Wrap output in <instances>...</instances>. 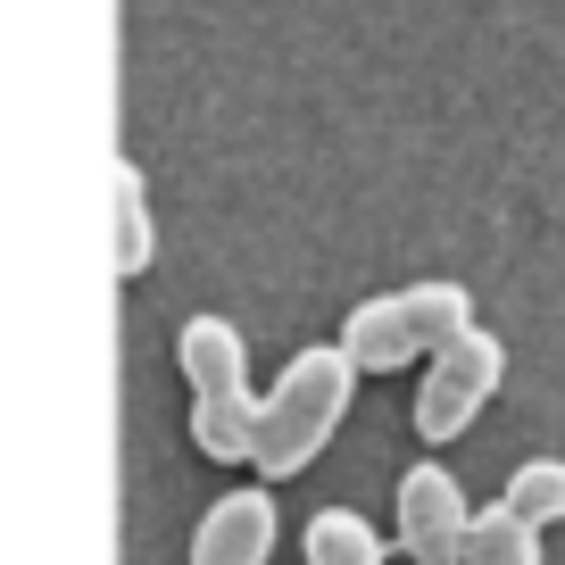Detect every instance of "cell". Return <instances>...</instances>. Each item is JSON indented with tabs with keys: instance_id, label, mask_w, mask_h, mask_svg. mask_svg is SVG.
<instances>
[{
	"instance_id": "cell-1",
	"label": "cell",
	"mask_w": 565,
	"mask_h": 565,
	"mask_svg": "<svg viewBox=\"0 0 565 565\" xmlns=\"http://www.w3.org/2000/svg\"><path fill=\"white\" fill-rule=\"evenodd\" d=\"M358 358L341 350V341H308L291 366L275 374V391H266V424H258V475L282 482V475H308V466L324 458V441L341 433V416H350L358 399Z\"/></svg>"
},
{
	"instance_id": "cell-2",
	"label": "cell",
	"mask_w": 565,
	"mask_h": 565,
	"mask_svg": "<svg viewBox=\"0 0 565 565\" xmlns=\"http://www.w3.org/2000/svg\"><path fill=\"white\" fill-rule=\"evenodd\" d=\"M499 383H508V341L482 333V324L466 341H449V350H433L424 391H416V441H433V449L458 441L466 424L499 399Z\"/></svg>"
},
{
	"instance_id": "cell-3",
	"label": "cell",
	"mask_w": 565,
	"mask_h": 565,
	"mask_svg": "<svg viewBox=\"0 0 565 565\" xmlns=\"http://www.w3.org/2000/svg\"><path fill=\"white\" fill-rule=\"evenodd\" d=\"M466 524H475L466 482L449 475L441 458H416L399 475V557L407 565H458L466 557Z\"/></svg>"
},
{
	"instance_id": "cell-4",
	"label": "cell",
	"mask_w": 565,
	"mask_h": 565,
	"mask_svg": "<svg viewBox=\"0 0 565 565\" xmlns=\"http://www.w3.org/2000/svg\"><path fill=\"white\" fill-rule=\"evenodd\" d=\"M275 491L266 482H242V491L209 499V515H200L192 532V565H266L275 557Z\"/></svg>"
},
{
	"instance_id": "cell-5",
	"label": "cell",
	"mask_w": 565,
	"mask_h": 565,
	"mask_svg": "<svg viewBox=\"0 0 565 565\" xmlns=\"http://www.w3.org/2000/svg\"><path fill=\"white\" fill-rule=\"evenodd\" d=\"M175 366L192 383V399H216V391H249V341L233 317H192L175 333Z\"/></svg>"
},
{
	"instance_id": "cell-6",
	"label": "cell",
	"mask_w": 565,
	"mask_h": 565,
	"mask_svg": "<svg viewBox=\"0 0 565 565\" xmlns=\"http://www.w3.org/2000/svg\"><path fill=\"white\" fill-rule=\"evenodd\" d=\"M341 350L366 374H399L407 358H424V341H416V324H407L399 291H374V300H358L350 317H341Z\"/></svg>"
},
{
	"instance_id": "cell-7",
	"label": "cell",
	"mask_w": 565,
	"mask_h": 565,
	"mask_svg": "<svg viewBox=\"0 0 565 565\" xmlns=\"http://www.w3.org/2000/svg\"><path fill=\"white\" fill-rule=\"evenodd\" d=\"M108 209H117V225H108V275H117V282L150 275V258H159V233H150V183H141L134 159L108 167Z\"/></svg>"
},
{
	"instance_id": "cell-8",
	"label": "cell",
	"mask_w": 565,
	"mask_h": 565,
	"mask_svg": "<svg viewBox=\"0 0 565 565\" xmlns=\"http://www.w3.org/2000/svg\"><path fill=\"white\" fill-rule=\"evenodd\" d=\"M258 424H266L258 391H216V399H192V441H200V458H216V466H249V458H258Z\"/></svg>"
},
{
	"instance_id": "cell-9",
	"label": "cell",
	"mask_w": 565,
	"mask_h": 565,
	"mask_svg": "<svg viewBox=\"0 0 565 565\" xmlns=\"http://www.w3.org/2000/svg\"><path fill=\"white\" fill-rule=\"evenodd\" d=\"M541 532L515 499H499V508H475V524H466V557L458 565H541Z\"/></svg>"
},
{
	"instance_id": "cell-10",
	"label": "cell",
	"mask_w": 565,
	"mask_h": 565,
	"mask_svg": "<svg viewBox=\"0 0 565 565\" xmlns=\"http://www.w3.org/2000/svg\"><path fill=\"white\" fill-rule=\"evenodd\" d=\"M399 300H407V324H416L424 358L475 333V291H466V282H449V275H424V282H407Z\"/></svg>"
},
{
	"instance_id": "cell-11",
	"label": "cell",
	"mask_w": 565,
	"mask_h": 565,
	"mask_svg": "<svg viewBox=\"0 0 565 565\" xmlns=\"http://www.w3.org/2000/svg\"><path fill=\"white\" fill-rule=\"evenodd\" d=\"M300 557L308 565H383L391 541L358 508H317V515H308V532H300Z\"/></svg>"
},
{
	"instance_id": "cell-12",
	"label": "cell",
	"mask_w": 565,
	"mask_h": 565,
	"mask_svg": "<svg viewBox=\"0 0 565 565\" xmlns=\"http://www.w3.org/2000/svg\"><path fill=\"white\" fill-rule=\"evenodd\" d=\"M499 499H515L532 524H565V458H524Z\"/></svg>"
}]
</instances>
